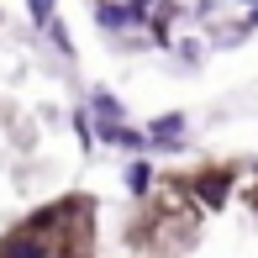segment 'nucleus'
<instances>
[{
  "mask_svg": "<svg viewBox=\"0 0 258 258\" xmlns=\"http://www.w3.org/2000/svg\"><path fill=\"white\" fill-rule=\"evenodd\" d=\"M0 258H48V242H42L37 232H11V237L0 242Z\"/></svg>",
  "mask_w": 258,
  "mask_h": 258,
  "instance_id": "1",
  "label": "nucleus"
},
{
  "mask_svg": "<svg viewBox=\"0 0 258 258\" xmlns=\"http://www.w3.org/2000/svg\"><path fill=\"white\" fill-rule=\"evenodd\" d=\"M148 143H158V148H179V143H184V116H158V121L148 126Z\"/></svg>",
  "mask_w": 258,
  "mask_h": 258,
  "instance_id": "2",
  "label": "nucleus"
},
{
  "mask_svg": "<svg viewBox=\"0 0 258 258\" xmlns=\"http://www.w3.org/2000/svg\"><path fill=\"white\" fill-rule=\"evenodd\" d=\"M100 137L116 143V148H126V153H143V148H148V132H137V126H116V121H105Z\"/></svg>",
  "mask_w": 258,
  "mask_h": 258,
  "instance_id": "3",
  "label": "nucleus"
},
{
  "mask_svg": "<svg viewBox=\"0 0 258 258\" xmlns=\"http://www.w3.org/2000/svg\"><path fill=\"white\" fill-rule=\"evenodd\" d=\"M100 21H105V27H126V21H143V6H116V0H105V6H100Z\"/></svg>",
  "mask_w": 258,
  "mask_h": 258,
  "instance_id": "4",
  "label": "nucleus"
},
{
  "mask_svg": "<svg viewBox=\"0 0 258 258\" xmlns=\"http://www.w3.org/2000/svg\"><path fill=\"white\" fill-rule=\"evenodd\" d=\"M195 190H201V201H206V206H221L232 184H227V174H201V184H195Z\"/></svg>",
  "mask_w": 258,
  "mask_h": 258,
  "instance_id": "5",
  "label": "nucleus"
},
{
  "mask_svg": "<svg viewBox=\"0 0 258 258\" xmlns=\"http://www.w3.org/2000/svg\"><path fill=\"white\" fill-rule=\"evenodd\" d=\"M90 105H95L105 121H116V116H121V105H116V95H111V90H95V95H90Z\"/></svg>",
  "mask_w": 258,
  "mask_h": 258,
  "instance_id": "6",
  "label": "nucleus"
},
{
  "mask_svg": "<svg viewBox=\"0 0 258 258\" xmlns=\"http://www.w3.org/2000/svg\"><path fill=\"white\" fill-rule=\"evenodd\" d=\"M148 179H153V174H148V163H132V169H126V190H132V195H143Z\"/></svg>",
  "mask_w": 258,
  "mask_h": 258,
  "instance_id": "7",
  "label": "nucleus"
},
{
  "mask_svg": "<svg viewBox=\"0 0 258 258\" xmlns=\"http://www.w3.org/2000/svg\"><path fill=\"white\" fill-rule=\"evenodd\" d=\"M27 6H32V16H37V27H48V21H53V6H58V0H27Z\"/></svg>",
  "mask_w": 258,
  "mask_h": 258,
  "instance_id": "8",
  "label": "nucleus"
},
{
  "mask_svg": "<svg viewBox=\"0 0 258 258\" xmlns=\"http://www.w3.org/2000/svg\"><path fill=\"white\" fill-rule=\"evenodd\" d=\"M132 6H143V0H132Z\"/></svg>",
  "mask_w": 258,
  "mask_h": 258,
  "instance_id": "9",
  "label": "nucleus"
}]
</instances>
